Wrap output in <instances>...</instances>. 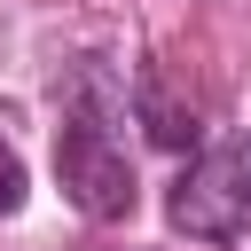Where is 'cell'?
I'll return each instance as SVG.
<instances>
[{
	"label": "cell",
	"instance_id": "1",
	"mask_svg": "<svg viewBox=\"0 0 251 251\" xmlns=\"http://www.w3.org/2000/svg\"><path fill=\"white\" fill-rule=\"evenodd\" d=\"M55 180H63V196L86 220H126L133 212V196H141L133 188V157L110 133V110L102 102H78L63 118V133H55Z\"/></svg>",
	"mask_w": 251,
	"mask_h": 251
},
{
	"label": "cell",
	"instance_id": "4",
	"mask_svg": "<svg viewBox=\"0 0 251 251\" xmlns=\"http://www.w3.org/2000/svg\"><path fill=\"white\" fill-rule=\"evenodd\" d=\"M16 204H24V157H16L8 141H0V220H8Z\"/></svg>",
	"mask_w": 251,
	"mask_h": 251
},
{
	"label": "cell",
	"instance_id": "3",
	"mask_svg": "<svg viewBox=\"0 0 251 251\" xmlns=\"http://www.w3.org/2000/svg\"><path fill=\"white\" fill-rule=\"evenodd\" d=\"M133 118H141V133H149L157 149H188V141H196V102L173 94L165 63H141V71H133Z\"/></svg>",
	"mask_w": 251,
	"mask_h": 251
},
{
	"label": "cell",
	"instance_id": "2",
	"mask_svg": "<svg viewBox=\"0 0 251 251\" xmlns=\"http://www.w3.org/2000/svg\"><path fill=\"white\" fill-rule=\"evenodd\" d=\"M165 212H173V227L196 235V243H227V235H243V220H251V149H243V141H212V149H196V157L180 165Z\"/></svg>",
	"mask_w": 251,
	"mask_h": 251
}]
</instances>
